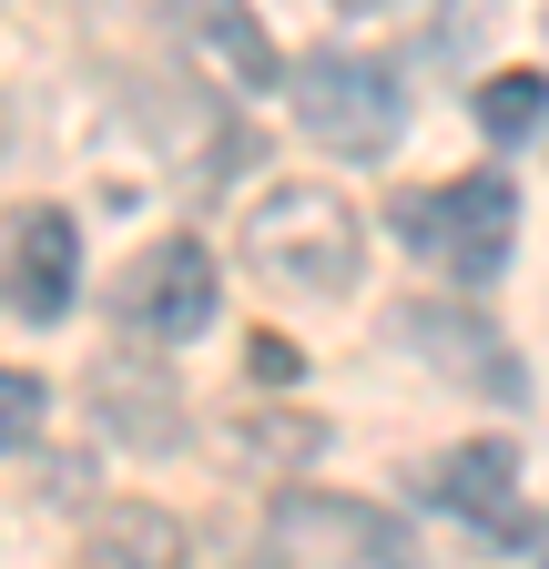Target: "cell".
Here are the masks:
<instances>
[{
	"mask_svg": "<svg viewBox=\"0 0 549 569\" xmlns=\"http://www.w3.org/2000/svg\"><path fill=\"white\" fill-rule=\"evenodd\" d=\"M244 264L274 296H347L357 264H367V224L336 183H274L244 213Z\"/></svg>",
	"mask_w": 549,
	"mask_h": 569,
	"instance_id": "1",
	"label": "cell"
},
{
	"mask_svg": "<svg viewBox=\"0 0 549 569\" xmlns=\"http://www.w3.org/2000/svg\"><path fill=\"white\" fill-rule=\"evenodd\" d=\"M549 122V82L539 71H489V82H478V132L489 142H529Z\"/></svg>",
	"mask_w": 549,
	"mask_h": 569,
	"instance_id": "12",
	"label": "cell"
},
{
	"mask_svg": "<svg viewBox=\"0 0 549 569\" xmlns=\"http://www.w3.org/2000/svg\"><path fill=\"white\" fill-rule=\"evenodd\" d=\"M519 458L499 448V438H468L458 458H438V498H448V509L458 519H478V529H489V539H529V519H519Z\"/></svg>",
	"mask_w": 549,
	"mask_h": 569,
	"instance_id": "10",
	"label": "cell"
},
{
	"mask_svg": "<svg viewBox=\"0 0 549 569\" xmlns=\"http://www.w3.org/2000/svg\"><path fill=\"white\" fill-rule=\"evenodd\" d=\"M92 417H102V438L143 448V458H163V448L183 438L173 377H153V367H122V356H102V367H92Z\"/></svg>",
	"mask_w": 549,
	"mask_h": 569,
	"instance_id": "8",
	"label": "cell"
},
{
	"mask_svg": "<svg viewBox=\"0 0 549 569\" xmlns=\"http://www.w3.org/2000/svg\"><path fill=\"white\" fill-rule=\"evenodd\" d=\"M41 407H51V387H41V377L0 367V448H31V438H41Z\"/></svg>",
	"mask_w": 549,
	"mask_h": 569,
	"instance_id": "13",
	"label": "cell"
},
{
	"mask_svg": "<svg viewBox=\"0 0 549 569\" xmlns=\"http://www.w3.org/2000/svg\"><path fill=\"white\" fill-rule=\"evenodd\" d=\"M72 284H82V234H72V213H21L11 224V306L31 326H51L61 306H72Z\"/></svg>",
	"mask_w": 549,
	"mask_h": 569,
	"instance_id": "7",
	"label": "cell"
},
{
	"mask_svg": "<svg viewBox=\"0 0 549 569\" xmlns=\"http://www.w3.org/2000/svg\"><path fill=\"white\" fill-rule=\"evenodd\" d=\"M183 559H193V539L153 498H122V509H102L82 529V569H183Z\"/></svg>",
	"mask_w": 549,
	"mask_h": 569,
	"instance_id": "11",
	"label": "cell"
},
{
	"mask_svg": "<svg viewBox=\"0 0 549 569\" xmlns=\"http://www.w3.org/2000/svg\"><path fill=\"white\" fill-rule=\"evenodd\" d=\"M336 11H347V21H367V11H397V0H336Z\"/></svg>",
	"mask_w": 549,
	"mask_h": 569,
	"instance_id": "15",
	"label": "cell"
},
{
	"mask_svg": "<svg viewBox=\"0 0 549 569\" xmlns=\"http://www.w3.org/2000/svg\"><path fill=\"white\" fill-rule=\"evenodd\" d=\"M286 92H296V132L326 142V153H387L407 102H397V71L387 61H357V51H306L286 71Z\"/></svg>",
	"mask_w": 549,
	"mask_h": 569,
	"instance_id": "3",
	"label": "cell"
},
{
	"mask_svg": "<svg viewBox=\"0 0 549 569\" xmlns=\"http://www.w3.org/2000/svg\"><path fill=\"white\" fill-rule=\"evenodd\" d=\"M183 41L224 71V92H274L286 82V51L264 41V21L244 0H183Z\"/></svg>",
	"mask_w": 549,
	"mask_h": 569,
	"instance_id": "9",
	"label": "cell"
},
{
	"mask_svg": "<svg viewBox=\"0 0 549 569\" xmlns=\"http://www.w3.org/2000/svg\"><path fill=\"white\" fill-rule=\"evenodd\" d=\"M214 306H224V284H214V254H203L193 234L143 244V254L122 264V284H112V316H122L132 336H153V346L203 336V326H214Z\"/></svg>",
	"mask_w": 549,
	"mask_h": 569,
	"instance_id": "5",
	"label": "cell"
},
{
	"mask_svg": "<svg viewBox=\"0 0 549 569\" xmlns=\"http://www.w3.org/2000/svg\"><path fill=\"white\" fill-rule=\"evenodd\" d=\"M296 367H306V356L286 336H254V377H296Z\"/></svg>",
	"mask_w": 549,
	"mask_h": 569,
	"instance_id": "14",
	"label": "cell"
},
{
	"mask_svg": "<svg viewBox=\"0 0 549 569\" xmlns=\"http://www.w3.org/2000/svg\"><path fill=\"white\" fill-rule=\"evenodd\" d=\"M264 539H274V569H418V539H407L387 509L326 498V488H286Z\"/></svg>",
	"mask_w": 549,
	"mask_h": 569,
	"instance_id": "4",
	"label": "cell"
},
{
	"mask_svg": "<svg viewBox=\"0 0 549 569\" xmlns=\"http://www.w3.org/2000/svg\"><path fill=\"white\" fill-rule=\"evenodd\" d=\"M397 336L418 346L438 377H468L478 397H519V356L499 346L489 316H458V306H397Z\"/></svg>",
	"mask_w": 549,
	"mask_h": 569,
	"instance_id": "6",
	"label": "cell"
},
{
	"mask_svg": "<svg viewBox=\"0 0 549 569\" xmlns=\"http://www.w3.org/2000/svg\"><path fill=\"white\" fill-rule=\"evenodd\" d=\"M397 244L407 254H438L458 284H489L519 244V193L509 173H458L438 193H397Z\"/></svg>",
	"mask_w": 549,
	"mask_h": 569,
	"instance_id": "2",
	"label": "cell"
}]
</instances>
